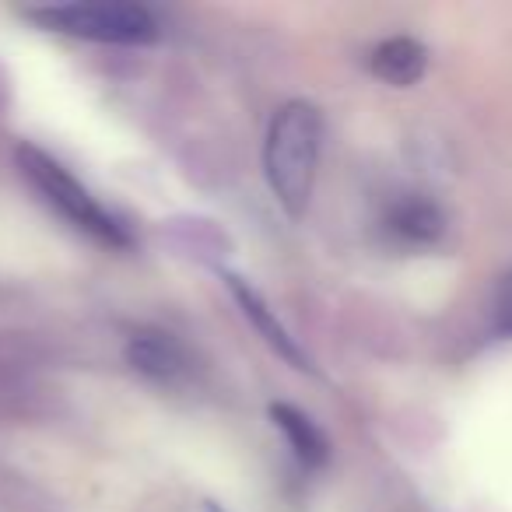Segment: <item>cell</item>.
Masks as SVG:
<instances>
[{
    "instance_id": "cell-1",
    "label": "cell",
    "mask_w": 512,
    "mask_h": 512,
    "mask_svg": "<svg viewBox=\"0 0 512 512\" xmlns=\"http://www.w3.org/2000/svg\"><path fill=\"white\" fill-rule=\"evenodd\" d=\"M323 144V116L313 102H285L274 113L264 144V172L271 193L292 218H302L316 186V165H320Z\"/></svg>"
},
{
    "instance_id": "cell-2",
    "label": "cell",
    "mask_w": 512,
    "mask_h": 512,
    "mask_svg": "<svg viewBox=\"0 0 512 512\" xmlns=\"http://www.w3.org/2000/svg\"><path fill=\"white\" fill-rule=\"evenodd\" d=\"M15 158H18L22 176L32 183V190H36L53 211L64 214L78 232L92 235L95 242L113 246V249H127L130 242H134L130 239V228L123 225L109 207H102L99 200L92 197V190L81 186L53 155H46L36 144H18Z\"/></svg>"
},
{
    "instance_id": "cell-3",
    "label": "cell",
    "mask_w": 512,
    "mask_h": 512,
    "mask_svg": "<svg viewBox=\"0 0 512 512\" xmlns=\"http://www.w3.org/2000/svg\"><path fill=\"white\" fill-rule=\"evenodd\" d=\"M29 22L46 32H60L88 43L113 46H141L158 39V22L144 4L130 0H99V4H50V8H29Z\"/></svg>"
},
{
    "instance_id": "cell-4",
    "label": "cell",
    "mask_w": 512,
    "mask_h": 512,
    "mask_svg": "<svg viewBox=\"0 0 512 512\" xmlns=\"http://www.w3.org/2000/svg\"><path fill=\"white\" fill-rule=\"evenodd\" d=\"M225 285H228V292L235 295V302H239V309H242V316H246L249 323L256 327V334L264 337L267 344H271L274 351H278L285 362H292L295 369H309V358H306V351L299 348V341H295L292 334L285 330V323L274 316V309L264 302V295L256 292L253 285H249L246 278H239V274H225Z\"/></svg>"
},
{
    "instance_id": "cell-5",
    "label": "cell",
    "mask_w": 512,
    "mask_h": 512,
    "mask_svg": "<svg viewBox=\"0 0 512 512\" xmlns=\"http://www.w3.org/2000/svg\"><path fill=\"white\" fill-rule=\"evenodd\" d=\"M127 362L155 383H176L190 372L186 348L162 330H141L127 341Z\"/></svg>"
},
{
    "instance_id": "cell-6",
    "label": "cell",
    "mask_w": 512,
    "mask_h": 512,
    "mask_svg": "<svg viewBox=\"0 0 512 512\" xmlns=\"http://www.w3.org/2000/svg\"><path fill=\"white\" fill-rule=\"evenodd\" d=\"M369 67L379 81H386V85L407 88V85H414V81L425 78L428 50L411 36H393V39H383V43L372 50Z\"/></svg>"
},
{
    "instance_id": "cell-7",
    "label": "cell",
    "mask_w": 512,
    "mask_h": 512,
    "mask_svg": "<svg viewBox=\"0 0 512 512\" xmlns=\"http://www.w3.org/2000/svg\"><path fill=\"white\" fill-rule=\"evenodd\" d=\"M271 418H274V425L281 428V435L288 439L295 460L306 463V467H323V463H327L330 442H327V435L316 428V421L309 418V414H302L299 407H292V404H274Z\"/></svg>"
},
{
    "instance_id": "cell-8",
    "label": "cell",
    "mask_w": 512,
    "mask_h": 512,
    "mask_svg": "<svg viewBox=\"0 0 512 512\" xmlns=\"http://www.w3.org/2000/svg\"><path fill=\"white\" fill-rule=\"evenodd\" d=\"M390 225H393V232L407 242H435L442 235V225H446V221H442V214L435 204L411 197V200H400V204L393 207Z\"/></svg>"
},
{
    "instance_id": "cell-9",
    "label": "cell",
    "mask_w": 512,
    "mask_h": 512,
    "mask_svg": "<svg viewBox=\"0 0 512 512\" xmlns=\"http://www.w3.org/2000/svg\"><path fill=\"white\" fill-rule=\"evenodd\" d=\"M498 323L512 334V271L502 281V288H498Z\"/></svg>"
}]
</instances>
